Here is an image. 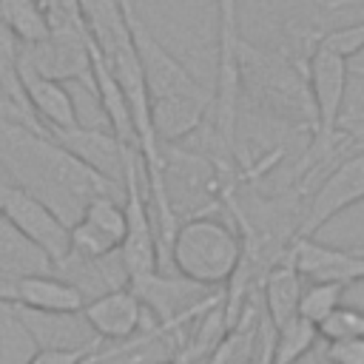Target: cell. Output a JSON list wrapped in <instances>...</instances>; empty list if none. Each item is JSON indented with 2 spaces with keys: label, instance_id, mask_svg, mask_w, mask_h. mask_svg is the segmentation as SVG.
Returning <instances> with one entry per match:
<instances>
[{
  "label": "cell",
  "instance_id": "cell-14",
  "mask_svg": "<svg viewBox=\"0 0 364 364\" xmlns=\"http://www.w3.org/2000/svg\"><path fill=\"white\" fill-rule=\"evenodd\" d=\"M304 290V279L293 264L290 250L262 276V296H264V316L273 330L284 327L287 321L299 318V299Z\"/></svg>",
  "mask_w": 364,
  "mask_h": 364
},
{
  "label": "cell",
  "instance_id": "cell-3",
  "mask_svg": "<svg viewBox=\"0 0 364 364\" xmlns=\"http://www.w3.org/2000/svg\"><path fill=\"white\" fill-rule=\"evenodd\" d=\"M219 34H216V82H213V102L208 111V156L236 179V122H239V14L236 0H219Z\"/></svg>",
  "mask_w": 364,
  "mask_h": 364
},
{
  "label": "cell",
  "instance_id": "cell-2",
  "mask_svg": "<svg viewBox=\"0 0 364 364\" xmlns=\"http://www.w3.org/2000/svg\"><path fill=\"white\" fill-rule=\"evenodd\" d=\"M242 236L233 222L213 213L182 219L168 245V262L173 273L202 287H228L242 264Z\"/></svg>",
  "mask_w": 364,
  "mask_h": 364
},
{
  "label": "cell",
  "instance_id": "cell-18",
  "mask_svg": "<svg viewBox=\"0 0 364 364\" xmlns=\"http://www.w3.org/2000/svg\"><path fill=\"white\" fill-rule=\"evenodd\" d=\"M344 284L336 282H304L301 299H299V318L318 327L338 304H344Z\"/></svg>",
  "mask_w": 364,
  "mask_h": 364
},
{
  "label": "cell",
  "instance_id": "cell-5",
  "mask_svg": "<svg viewBox=\"0 0 364 364\" xmlns=\"http://www.w3.org/2000/svg\"><path fill=\"white\" fill-rule=\"evenodd\" d=\"M23 65H28L34 74L46 80H57L65 85V80H82L91 94V37L82 23H51V31L46 40L34 46H20Z\"/></svg>",
  "mask_w": 364,
  "mask_h": 364
},
{
  "label": "cell",
  "instance_id": "cell-11",
  "mask_svg": "<svg viewBox=\"0 0 364 364\" xmlns=\"http://www.w3.org/2000/svg\"><path fill=\"white\" fill-rule=\"evenodd\" d=\"M290 256L304 282H336L344 287L364 282V250H344L316 239H296L290 245Z\"/></svg>",
  "mask_w": 364,
  "mask_h": 364
},
{
  "label": "cell",
  "instance_id": "cell-24",
  "mask_svg": "<svg viewBox=\"0 0 364 364\" xmlns=\"http://www.w3.org/2000/svg\"><path fill=\"white\" fill-rule=\"evenodd\" d=\"M154 364H193V361L185 358V355H171V358H162V361H154Z\"/></svg>",
  "mask_w": 364,
  "mask_h": 364
},
{
  "label": "cell",
  "instance_id": "cell-9",
  "mask_svg": "<svg viewBox=\"0 0 364 364\" xmlns=\"http://www.w3.org/2000/svg\"><path fill=\"white\" fill-rule=\"evenodd\" d=\"M48 139L54 145H60L63 151H68L74 159H80L82 165H88L91 171H97L100 176H105L114 185H122L125 179V162L131 151L125 148L111 128H91V125H74V128H57V131H46Z\"/></svg>",
  "mask_w": 364,
  "mask_h": 364
},
{
  "label": "cell",
  "instance_id": "cell-19",
  "mask_svg": "<svg viewBox=\"0 0 364 364\" xmlns=\"http://www.w3.org/2000/svg\"><path fill=\"white\" fill-rule=\"evenodd\" d=\"M318 341H347V338H364V310L353 304H338L318 327Z\"/></svg>",
  "mask_w": 364,
  "mask_h": 364
},
{
  "label": "cell",
  "instance_id": "cell-13",
  "mask_svg": "<svg viewBox=\"0 0 364 364\" xmlns=\"http://www.w3.org/2000/svg\"><path fill=\"white\" fill-rule=\"evenodd\" d=\"M9 307L14 310L17 321L23 324L34 347H85V344L100 341L88 330L80 313H34V310H23L14 304Z\"/></svg>",
  "mask_w": 364,
  "mask_h": 364
},
{
  "label": "cell",
  "instance_id": "cell-22",
  "mask_svg": "<svg viewBox=\"0 0 364 364\" xmlns=\"http://www.w3.org/2000/svg\"><path fill=\"white\" fill-rule=\"evenodd\" d=\"M321 355L327 364H364V338L327 341Z\"/></svg>",
  "mask_w": 364,
  "mask_h": 364
},
{
  "label": "cell",
  "instance_id": "cell-25",
  "mask_svg": "<svg viewBox=\"0 0 364 364\" xmlns=\"http://www.w3.org/2000/svg\"><path fill=\"white\" fill-rule=\"evenodd\" d=\"M364 77V65H350V77Z\"/></svg>",
  "mask_w": 364,
  "mask_h": 364
},
{
  "label": "cell",
  "instance_id": "cell-7",
  "mask_svg": "<svg viewBox=\"0 0 364 364\" xmlns=\"http://www.w3.org/2000/svg\"><path fill=\"white\" fill-rule=\"evenodd\" d=\"M0 216L26 239L31 242L48 262L57 267L68 256V225L37 196L23 188H11L0 199Z\"/></svg>",
  "mask_w": 364,
  "mask_h": 364
},
{
  "label": "cell",
  "instance_id": "cell-8",
  "mask_svg": "<svg viewBox=\"0 0 364 364\" xmlns=\"http://www.w3.org/2000/svg\"><path fill=\"white\" fill-rule=\"evenodd\" d=\"M125 239V210L122 199L94 196L80 219L68 228V256L77 259H105L119 250Z\"/></svg>",
  "mask_w": 364,
  "mask_h": 364
},
{
  "label": "cell",
  "instance_id": "cell-16",
  "mask_svg": "<svg viewBox=\"0 0 364 364\" xmlns=\"http://www.w3.org/2000/svg\"><path fill=\"white\" fill-rule=\"evenodd\" d=\"M0 23L20 46H34L51 31V20L37 0H0Z\"/></svg>",
  "mask_w": 364,
  "mask_h": 364
},
{
  "label": "cell",
  "instance_id": "cell-17",
  "mask_svg": "<svg viewBox=\"0 0 364 364\" xmlns=\"http://www.w3.org/2000/svg\"><path fill=\"white\" fill-rule=\"evenodd\" d=\"M318 341V333L310 321L293 318L284 327L273 330V344H270V364H299Z\"/></svg>",
  "mask_w": 364,
  "mask_h": 364
},
{
  "label": "cell",
  "instance_id": "cell-1",
  "mask_svg": "<svg viewBox=\"0 0 364 364\" xmlns=\"http://www.w3.org/2000/svg\"><path fill=\"white\" fill-rule=\"evenodd\" d=\"M236 54L239 94H245L253 108L299 131L316 128L307 51L290 46H256L247 37H239Z\"/></svg>",
  "mask_w": 364,
  "mask_h": 364
},
{
  "label": "cell",
  "instance_id": "cell-10",
  "mask_svg": "<svg viewBox=\"0 0 364 364\" xmlns=\"http://www.w3.org/2000/svg\"><path fill=\"white\" fill-rule=\"evenodd\" d=\"M80 316L102 344H125L151 324L145 318L139 299L128 290V284L88 299Z\"/></svg>",
  "mask_w": 364,
  "mask_h": 364
},
{
  "label": "cell",
  "instance_id": "cell-23",
  "mask_svg": "<svg viewBox=\"0 0 364 364\" xmlns=\"http://www.w3.org/2000/svg\"><path fill=\"white\" fill-rule=\"evenodd\" d=\"M327 11H336V9H350V6H364V0H324L321 3Z\"/></svg>",
  "mask_w": 364,
  "mask_h": 364
},
{
  "label": "cell",
  "instance_id": "cell-4",
  "mask_svg": "<svg viewBox=\"0 0 364 364\" xmlns=\"http://www.w3.org/2000/svg\"><path fill=\"white\" fill-rule=\"evenodd\" d=\"M128 290L139 299L145 318L165 333L185 330L193 318H202L208 310L225 301L222 287H202L179 273L154 270L128 282Z\"/></svg>",
  "mask_w": 364,
  "mask_h": 364
},
{
  "label": "cell",
  "instance_id": "cell-21",
  "mask_svg": "<svg viewBox=\"0 0 364 364\" xmlns=\"http://www.w3.org/2000/svg\"><path fill=\"white\" fill-rule=\"evenodd\" d=\"M318 43L327 46L330 51L341 54L344 60L355 57L364 51V20L355 26H344V28H333V31H316Z\"/></svg>",
  "mask_w": 364,
  "mask_h": 364
},
{
  "label": "cell",
  "instance_id": "cell-15",
  "mask_svg": "<svg viewBox=\"0 0 364 364\" xmlns=\"http://www.w3.org/2000/svg\"><path fill=\"white\" fill-rule=\"evenodd\" d=\"M34 273H54V267L31 242H26L0 216V279L11 282L20 276H34Z\"/></svg>",
  "mask_w": 364,
  "mask_h": 364
},
{
  "label": "cell",
  "instance_id": "cell-20",
  "mask_svg": "<svg viewBox=\"0 0 364 364\" xmlns=\"http://www.w3.org/2000/svg\"><path fill=\"white\" fill-rule=\"evenodd\" d=\"M102 347V341L85 347H37L26 364H97Z\"/></svg>",
  "mask_w": 364,
  "mask_h": 364
},
{
  "label": "cell",
  "instance_id": "cell-6",
  "mask_svg": "<svg viewBox=\"0 0 364 364\" xmlns=\"http://www.w3.org/2000/svg\"><path fill=\"white\" fill-rule=\"evenodd\" d=\"M364 199V148L341 156L316 185L310 199L304 202V219L299 239H316V230L330 219L344 213L350 205Z\"/></svg>",
  "mask_w": 364,
  "mask_h": 364
},
{
  "label": "cell",
  "instance_id": "cell-12",
  "mask_svg": "<svg viewBox=\"0 0 364 364\" xmlns=\"http://www.w3.org/2000/svg\"><path fill=\"white\" fill-rule=\"evenodd\" d=\"M17 82H20V94L26 100L28 114L34 117V122L43 131H57V128L80 125V114H77L74 97H71V91L63 82L46 80V77L34 74L20 60H17Z\"/></svg>",
  "mask_w": 364,
  "mask_h": 364
}]
</instances>
